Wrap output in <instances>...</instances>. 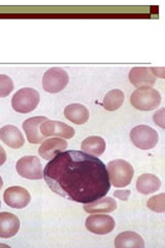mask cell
Returning a JSON list of instances; mask_svg holds the SVG:
<instances>
[{
	"instance_id": "9a60e30c",
	"label": "cell",
	"mask_w": 165,
	"mask_h": 248,
	"mask_svg": "<svg viewBox=\"0 0 165 248\" xmlns=\"http://www.w3.org/2000/svg\"><path fill=\"white\" fill-rule=\"evenodd\" d=\"M0 139L13 149H20L25 143L22 133L14 125H5L0 128Z\"/></svg>"
},
{
	"instance_id": "ba28073f",
	"label": "cell",
	"mask_w": 165,
	"mask_h": 248,
	"mask_svg": "<svg viewBox=\"0 0 165 248\" xmlns=\"http://www.w3.org/2000/svg\"><path fill=\"white\" fill-rule=\"evenodd\" d=\"M86 228L93 234L106 235L115 229V220L112 216L93 213L86 219Z\"/></svg>"
},
{
	"instance_id": "7c38bea8",
	"label": "cell",
	"mask_w": 165,
	"mask_h": 248,
	"mask_svg": "<svg viewBox=\"0 0 165 248\" xmlns=\"http://www.w3.org/2000/svg\"><path fill=\"white\" fill-rule=\"evenodd\" d=\"M129 80L135 87H152L156 83V77L152 67H133L129 73Z\"/></svg>"
},
{
	"instance_id": "f1b7e54d",
	"label": "cell",
	"mask_w": 165,
	"mask_h": 248,
	"mask_svg": "<svg viewBox=\"0 0 165 248\" xmlns=\"http://www.w3.org/2000/svg\"><path fill=\"white\" fill-rule=\"evenodd\" d=\"M0 246H4V247H7V245H5V244H0Z\"/></svg>"
},
{
	"instance_id": "5b68a950",
	"label": "cell",
	"mask_w": 165,
	"mask_h": 248,
	"mask_svg": "<svg viewBox=\"0 0 165 248\" xmlns=\"http://www.w3.org/2000/svg\"><path fill=\"white\" fill-rule=\"evenodd\" d=\"M130 139L137 148L150 150L158 143L159 136L157 131L148 125H138L130 131Z\"/></svg>"
},
{
	"instance_id": "484cf974",
	"label": "cell",
	"mask_w": 165,
	"mask_h": 248,
	"mask_svg": "<svg viewBox=\"0 0 165 248\" xmlns=\"http://www.w3.org/2000/svg\"><path fill=\"white\" fill-rule=\"evenodd\" d=\"M152 72L155 75V77L164 78V68H158V67H152Z\"/></svg>"
},
{
	"instance_id": "ffe728a7",
	"label": "cell",
	"mask_w": 165,
	"mask_h": 248,
	"mask_svg": "<svg viewBox=\"0 0 165 248\" xmlns=\"http://www.w3.org/2000/svg\"><path fill=\"white\" fill-rule=\"evenodd\" d=\"M81 147L83 152L93 155V156H100L105 150V141L101 137L92 136L85 139Z\"/></svg>"
},
{
	"instance_id": "9c48e42d",
	"label": "cell",
	"mask_w": 165,
	"mask_h": 248,
	"mask_svg": "<svg viewBox=\"0 0 165 248\" xmlns=\"http://www.w3.org/2000/svg\"><path fill=\"white\" fill-rule=\"evenodd\" d=\"M3 199L7 206L15 209L25 208L31 201L28 190L21 186H11L7 188L4 191Z\"/></svg>"
},
{
	"instance_id": "52a82bcc",
	"label": "cell",
	"mask_w": 165,
	"mask_h": 248,
	"mask_svg": "<svg viewBox=\"0 0 165 248\" xmlns=\"http://www.w3.org/2000/svg\"><path fill=\"white\" fill-rule=\"evenodd\" d=\"M18 174L26 179L39 180L44 177L41 160L36 156H24L20 158L15 165Z\"/></svg>"
},
{
	"instance_id": "7a4b0ae2",
	"label": "cell",
	"mask_w": 165,
	"mask_h": 248,
	"mask_svg": "<svg viewBox=\"0 0 165 248\" xmlns=\"http://www.w3.org/2000/svg\"><path fill=\"white\" fill-rule=\"evenodd\" d=\"M107 174L111 184L115 187H125L132 181L135 170L128 161L123 159H115L108 162Z\"/></svg>"
},
{
	"instance_id": "277c9868",
	"label": "cell",
	"mask_w": 165,
	"mask_h": 248,
	"mask_svg": "<svg viewBox=\"0 0 165 248\" xmlns=\"http://www.w3.org/2000/svg\"><path fill=\"white\" fill-rule=\"evenodd\" d=\"M41 95L33 88H22L14 94L12 98V107L18 113L27 114L34 111L37 108Z\"/></svg>"
},
{
	"instance_id": "cb8c5ba5",
	"label": "cell",
	"mask_w": 165,
	"mask_h": 248,
	"mask_svg": "<svg viewBox=\"0 0 165 248\" xmlns=\"http://www.w3.org/2000/svg\"><path fill=\"white\" fill-rule=\"evenodd\" d=\"M164 108H161V110L157 111L155 114H154V121L155 123L158 124V125L162 128H164L165 124H164Z\"/></svg>"
},
{
	"instance_id": "3957f363",
	"label": "cell",
	"mask_w": 165,
	"mask_h": 248,
	"mask_svg": "<svg viewBox=\"0 0 165 248\" xmlns=\"http://www.w3.org/2000/svg\"><path fill=\"white\" fill-rule=\"evenodd\" d=\"M130 103L139 111H153L159 107L161 95L159 91L152 87H139L131 94Z\"/></svg>"
},
{
	"instance_id": "8992f818",
	"label": "cell",
	"mask_w": 165,
	"mask_h": 248,
	"mask_svg": "<svg viewBox=\"0 0 165 248\" xmlns=\"http://www.w3.org/2000/svg\"><path fill=\"white\" fill-rule=\"evenodd\" d=\"M68 74L60 67H53L46 71L43 78V87L49 93H58L68 84Z\"/></svg>"
},
{
	"instance_id": "f546056e",
	"label": "cell",
	"mask_w": 165,
	"mask_h": 248,
	"mask_svg": "<svg viewBox=\"0 0 165 248\" xmlns=\"http://www.w3.org/2000/svg\"><path fill=\"white\" fill-rule=\"evenodd\" d=\"M0 206H1V203H0Z\"/></svg>"
},
{
	"instance_id": "5bb4252c",
	"label": "cell",
	"mask_w": 165,
	"mask_h": 248,
	"mask_svg": "<svg viewBox=\"0 0 165 248\" xmlns=\"http://www.w3.org/2000/svg\"><path fill=\"white\" fill-rule=\"evenodd\" d=\"M20 229V219L10 212L0 213V238H12Z\"/></svg>"
},
{
	"instance_id": "83f0119b",
	"label": "cell",
	"mask_w": 165,
	"mask_h": 248,
	"mask_svg": "<svg viewBox=\"0 0 165 248\" xmlns=\"http://www.w3.org/2000/svg\"><path fill=\"white\" fill-rule=\"evenodd\" d=\"M2 186H3V181H2V178L0 177V189L2 188Z\"/></svg>"
},
{
	"instance_id": "603a6c76",
	"label": "cell",
	"mask_w": 165,
	"mask_h": 248,
	"mask_svg": "<svg viewBox=\"0 0 165 248\" xmlns=\"http://www.w3.org/2000/svg\"><path fill=\"white\" fill-rule=\"evenodd\" d=\"M14 90V82L9 76L0 75V97L9 96Z\"/></svg>"
},
{
	"instance_id": "30bf717a",
	"label": "cell",
	"mask_w": 165,
	"mask_h": 248,
	"mask_svg": "<svg viewBox=\"0 0 165 248\" xmlns=\"http://www.w3.org/2000/svg\"><path fill=\"white\" fill-rule=\"evenodd\" d=\"M39 129H41L42 135L45 137L56 136L64 139H72L75 135V129L64 122L49 119H46L41 124Z\"/></svg>"
},
{
	"instance_id": "4fadbf2b",
	"label": "cell",
	"mask_w": 165,
	"mask_h": 248,
	"mask_svg": "<svg viewBox=\"0 0 165 248\" xmlns=\"http://www.w3.org/2000/svg\"><path fill=\"white\" fill-rule=\"evenodd\" d=\"M46 119L48 118L44 117V116L43 117L39 116V117L29 118L23 123V128L25 130L27 140L30 144H41L45 141V137L42 135L39 127H41V124Z\"/></svg>"
},
{
	"instance_id": "2e32d148",
	"label": "cell",
	"mask_w": 165,
	"mask_h": 248,
	"mask_svg": "<svg viewBox=\"0 0 165 248\" xmlns=\"http://www.w3.org/2000/svg\"><path fill=\"white\" fill-rule=\"evenodd\" d=\"M64 116L73 123L82 125L88 121L90 112L87 108L81 104H72L64 108Z\"/></svg>"
},
{
	"instance_id": "d6986e66",
	"label": "cell",
	"mask_w": 165,
	"mask_h": 248,
	"mask_svg": "<svg viewBox=\"0 0 165 248\" xmlns=\"http://www.w3.org/2000/svg\"><path fill=\"white\" fill-rule=\"evenodd\" d=\"M161 186V181L153 174H143L137 178L136 188L143 195H150L158 190Z\"/></svg>"
},
{
	"instance_id": "ac0fdd59",
	"label": "cell",
	"mask_w": 165,
	"mask_h": 248,
	"mask_svg": "<svg viewBox=\"0 0 165 248\" xmlns=\"http://www.w3.org/2000/svg\"><path fill=\"white\" fill-rule=\"evenodd\" d=\"M115 246L117 248H125V247H129V248H144L145 247V242L144 239L138 235L137 232H121L120 235H118L116 240H115Z\"/></svg>"
},
{
	"instance_id": "e0dca14e",
	"label": "cell",
	"mask_w": 165,
	"mask_h": 248,
	"mask_svg": "<svg viewBox=\"0 0 165 248\" xmlns=\"http://www.w3.org/2000/svg\"><path fill=\"white\" fill-rule=\"evenodd\" d=\"M117 209V203L113 198H101L92 203L86 204L84 210L90 214L93 213H111Z\"/></svg>"
},
{
	"instance_id": "8fae6325",
	"label": "cell",
	"mask_w": 165,
	"mask_h": 248,
	"mask_svg": "<svg viewBox=\"0 0 165 248\" xmlns=\"http://www.w3.org/2000/svg\"><path fill=\"white\" fill-rule=\"evenodd\" d=\"M68 143L67 141L60 138H51L48 140H45L43 144L41 145L38 149V153L41 156L45 159L50 160L55 155L59 152H62L67 149Z\"/></svg>"
},
{
	"instance_id": "7402d4cb",
	"label": "cell",
	"mask_w": 165,
	"mask_h": 248,
	"mask_svg": "<svg viewBox=\"0 0 165 248\" xmlns=\"http://www.w3.org/2000/svg\"><path fill=\"white\" fill-rule=\"evenodd\" d=\"M148 208L154 212L163 213L165 211V196L164 193H160L148 201Z\"/></svg>"
},
{
	"instance_id": "4316f807",
	"label": "cell",
	"mask_w": 165,
	"mask_h": 248,
	"mask_svg": "<svg viewBox=\"0 0 165 248\" xmlns=\"http://www.w3.org/2000/svg\"><path fill=\"white\" fill-rule=\"evenodd\" d=\"M6 161V152L5 150L0 146V166H2Z\"/></svg>"
},
{
	"instance_id": "d4e9b609",
	"label": "cell",
	"mask_w": 165,
	"mask_h": 248,
	"mask_svg": "<svg viewBox=\"0 0 165 248\" xmlns=\"http://www.w3.org/2000/svg\"><path fill=\"white\" fill-rule=\"evenodd\" d=\"M114 196L121 201H127L130 197V190L128 189H119L114 192Z\"/></svg>"
},
{
	"instance_id": "44dd1931",
	"label": "cell",
	"mask_w": 165,
	"mask_h": 248,
	"mask_svg": "<svg viewBox=\"0 0 165 248\" xmlns=\"http://www.w3.org/2000/svg\"><path fill=\"white\" fill-rule=\"evenodd\" d=\"M124 99V92L119 89H114L107 92V94L104 98V102H102V106L107 111H117L123 105Z\"/></svg>"
},
{
	"instance_id": "6da1fadb",
	"label": "cell",
	"mask_w": 165,
	"mask_h": 248,
	"mask_svg": "<svg viewBox=\"0 0 165 248\" xmlns=\"http://www.w3.org/2000/svg\"><path fill=\"white\" fill-rule=\"evenodd\" d=\"M44 178L55 193L81 204L104 198L111 189L106 166L83 151L57 153L45 166Z\"/></svg>"
}]
</instances>
